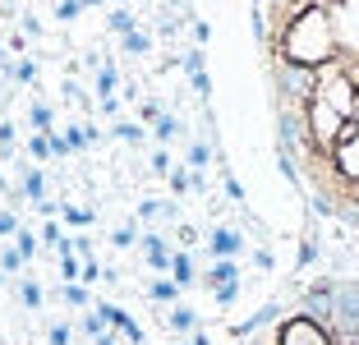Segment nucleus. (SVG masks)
I'll use <instances>...</instances> for the list:
<instances>
[{"instance_id":"f257e3e1","label":"nucleus","mask_w":359,"mask_h":345,"mask_svg":"<svg viewBox=\"0 0 359 345\" xmlns=\"http://www.w3.org/2000/svg\"><path fill=\"white\" fill-rule=\"evenodd\" d=\"M263 74L299 184L359 230V0H267Z\"/></svg>"},{"instance_id":"f03ea898","label":"nucleus","mask_w":359,"mask_h":345,"mask_svg":"<svg viewBox=\"0 0 359 345\" xmlns=\"http://www.w3.org/2000/svg\"><path fill=\"white\" fill-rule=\"evenodd\" d=\"M240 345H359V276H313L295 285Z\"/></svg>"}]
</instances>
